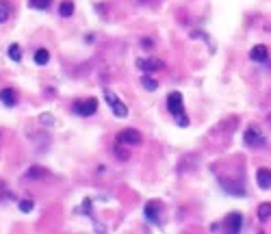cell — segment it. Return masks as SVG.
Masks as SVG:
<instances>
[{"mask_svg":"<svg viewBox=\"0 0 271 234\" xmlns=\"http://www.w3.org/2000/svg\"><path fill=\"white\" fill-rule=\"evenodd\" d=\"M9 16H11V9L7 4H0V24H5L7 20H9Z\"/></svg>","mask_w":271,"mask_h":234,"instance_id":"cell-19","label":"cell"},{"mask_svg":"<svg viewBox=\"0 0 271 234\" xmlns=\"http://www.w3.org/2000/svg\"><path fill=\"white\" fill-rule=\"evenodd\" d=\"M9 56H11L16 63L22 61V50H20V46H18V44H11V48H9Z\"/></svg>","mask_w":271,"mask_h":234,"instance_id":"cell-17","label":"cell"},{"mask_svg":"<svg viewBox=\"0 0 271 234\" xmlns=\"http://www.w3.org/2000/svg\"><path fill=\"white\" fill-rule=\"evenodd\" d=\"M72 110H74L76 115H81V117H91L98 110V100H96V98H89V100H78V102H74Z\"/></svg>","mask_w":271,"mask_h":234,"instance_id":"cell-4","label":"cell"},{"mask_svg":"<svg viewBox=\"0 0 271 234\" xmlns=\"http://www.w3.org/2000/svg\"><path fill=\"white\" fill-rule=\"evenodd\" d=\"M141 84H143V89H148V91H156L158 89V82L152 76H143L141 78Z\"/></svg>","mask_w":271,"mask_h":234,"instance_id":"cell-16","label":"cell"},{"mask_svg":"<svg viewBox=\"0 0 271 234\" xmlns=\"http://www.w3.org/2000/svg\"><path fill=\"white\" fill-rule=\"evenodd\" d=\"M143 139H141V134H139V130H133V128H126V130H122L120 134H117V143L120 146H128V148H133V146H139Z\"/></svg>","mask_w":271,"mask_h":234,"instance_id":"cell-5","label":"cell"},{"mask_svg":"<svg viewBox=\"0 0 271 234\" xmlns=\"http://www.w3.org/2000/svg\"><path fill=\"white\" fill-rule=\"evenodd\" d=\"M59 13H61V18H70L74 13V2L72 0H63L61 6H59Z\"/></svg>","mask_w":271,"mask_h":234,"instance_id":"cell-13","label":"cell"},{"mask_svg":"<svg viewBox=\"0 0 271 234\" xmlns=\"http://www.w3.org/2000/svg\"><path fill=\"white\" fill-rule=\"evenodd\" d=\"M141 46H143V48H152V46H154V44H152V39H143Z\"/></svg>","mask_w":271,"mask_h":234,"instance_id":"cell-21","label":"cell"},{"mask_svg":"<svg viewBox=\"0 0 271 234\" xmlns=\"http://www.w3.org/2000/svg\"><path fill=\"white\" fill-rule=\"evenodd\" d=\"M167 110L171 113V117H174L180 128L189 126V117L184 115V104H182V94L180 91H171V94L167 96Z\"/></svg>","mask_w":271,"mask_h":234,"instance_id":"cell-1","label":"cell"},{"mask_svg":"<svg viewBox=\"0 0 271 234\" xmlns=\"http://www.w3.org/2000/svg\"><path fill=\"white\" fill-rule=\"evenodd\" d=\"M137 68L143 70V72H158V70L165 68V63L161 61V58H139Z\"/></svg>","mask_w":271,"mask_h":234,"instance_id":"cell-8","label":"cell"},{"mask_svg":"<svg viewBox=\"0 0 271 234\" xmlns=\"http://www.w3.org/2000/svg\"><path fill=\"white\" fill-rule=\"evenodd\" d=\"M20 210H22V212H31L33 210V202L31 200H22V202H20Z\"/></svg>","mask_w":271,"mask_h":234,"instance_id":"cell-20","label":"cell"},{"mask_svg":"<svg viewBox=\"0 0 271 234\" xmlns=\"http://www.w3.org/2000/svg\"><path fill=\"white\" fill-rule=\"evenodd\" d=\"M269 217H271V204H269V202H265V204L258 206V219L262 221V224H267Z\"/></svg>","mask_w":271,"mask_h":234,"instance_id":"cell-12","label":"cell"},{"mask_svg":"<svg viewBox=\"0 0 271 234\" xmlns=\"http://www.w3.org/2000/svg\"><path fill=\"white\" fill-rule=\"evenodd\" d=\"M256 182H258L260 188H271V169H258L256 172Z\"/></svg>","mask_w":271,"mask_h":234,"instance_id":"cell-11","label":"cell"},{"mask_svg":"<svg viewBox=\"0 0 271 234\" xmlns=\"http://www.w3.org/2000/svg\"><path fill=\"white\" fill-rule=\"evenodd\" d=\"M143 214H145V219L150 221V224H154V226H161V204L158 202H154V200H150L148 204H145V208H143Z\"/></svg>","mask_w":271,"mask_h":234,"instance_id":"cell-6","label":"cell"},{"mask_svg":"<svg viewBox=\"0 0 271 234\" xmlns=\"http://www.w3.org/2000/svg\"><path fill=\"white\" fill-rule=\"evenodd\" d=\"M221 186L226 188L228 193H232V195H245V188H243V186H232V184H230V180H221Z\"/></svg>","mask_w":271,"mask_h":234,"instance_id":"cell-15","label":"cell"},{"mask_svg":"<svg viewBox=\"0 0 271 234\" xmlns=\"http://www.w3.org/2000/svg\"><path fill=\"white\" fill-rule=\"evenodd\" d=\"M223 228L230 232V234H239L241 228H243V214L241 212H230L226 221H223Z\"/></svg>","mask_w":271,"mask_h":234,"instance_id":"cell-7","label":"cell"},{"mask_svg":"<svg viewBox=\"0 0 271 234\" xmlns=\"http://www.w3.org/2000/svg\"><path fill=\"white\" fill-rule=\"evenodd\" d=\"M29 4L33 6V9H48L50 0H29Z\"/></svg>","mask_w":271,"mask_h":234,"instance_id":"cell-18","label":"cell"},{"mask_svg":"<svg viewBox=\"0 0 271 234\" xmlns=\"http://www.w3.org/2000/svg\"><path fill=\"white\" fill-rule=\"evenodd\" d=\"M104 100L109 102L111 110H113V113H115L117 117H122V120H124V117L128 115V106H126V104H124V102H122L120 98H117L111 89H104Z\"/></svg>","mask_w":271,"mask_h":234,"instance_id":"cell-2","label":"cell"},{"mask_svg":"<svg viewBox=\"0 0 271 234\" xmlns=\"http://www.w3.org/2000/svg\"><path fill=\"white\" fill-rule=\"evenodd\" d=\"M0 102H3L5 106H16V104H18V94H16V89L7 87V89L0 91Z\"/></svg>","mask_w":271,"mask_h":234,"instance_id":"cell-10","label":"cell"},{"mask_svg":"<svg viewBox=\"0 0 271 234\" xmlns=\"http://www.w3.org/2000/svg\"><path fill=\"white\" fill-rule=\"evenodd\" d=\"M249 58H252L254 63H265V61H269V50H267V46H262V44L254 46V48L249 50Z\"/></svg>","mask_w":271,"mask_h":234,"instance_id":"cell-9","label":"cell"},{"mask_svg":"<svg viewBox=\"0 0 271 234\" xmlns=\"http://www.w3.org/2000/svg\"><path fill=\"white\" fill-rule=\"evenodd\" d=\"M50 61V52L46 50V48H39L37 52H35V63L37 65H46Z\"/></svg>","mask_w":271,"mask_h":234,"instance_id":"cell-14","label":"cell"},{"mask_svg":"<svg viewBox=\"0 0 271 234\" xmlns=\"http://www.w3.org/2000/svg\"><path fill=\"white\" fill-rule=\"evenodd\" d=\"M243 141H245L247 148H265L267 146V139L262 136V132L256 126H249L243 134Z\"/></svg>","mask_w":271,"mask_h":234,"instance_id":"cell-3","label":"cell"}]
</instances>
